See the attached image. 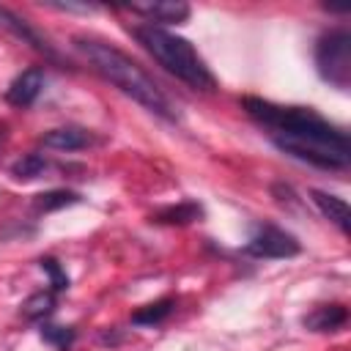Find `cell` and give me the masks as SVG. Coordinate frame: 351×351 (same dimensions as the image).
I'll return each instance as SVG.
<instances>
[{"label":"cell","mask_w":351,"mask_h":351,"mask_svg":"<svg viewBox=\"0 0 351 351\" xmlns=\"http://www.w3.org/2000/svg\"><path fill=\"white\" fill-rule=\"evenodd\" d=\"M241 107L282 154L321 170H346L351 165L348 134L310 107H282L258 96H244Z\"/></svg>","instance_id":"1"},{"label":"cell","mask_w":351,"mask_h":351,"mask_svg":"<svg viewBox=\"0 0 351 351\" xmlns=\"http://www.w3.org/2000/svg\"><path fill=\"white\" fill-rule=\"evenodd\" d=\"M74 47L88 58V63L96 69V74H101L110 85H115L121 93L134 99L140 107H145L148 112L159 115L162 121H170V123L178 121V112L173 110L170 99L156 85V80L137 60H132L126 52H121L112 44H104V41H96V38H85V36H77Z\"/></svg>","instance_id":"2"},{"label":"cell","mask_w":351,"mask_h":351,"mask_svg":"<svg viewBox=\"0 0 351 351\" xmlns=\"http://www.w3.org/2000/svg\"><path fill=\"white\" fill-rule=\"evenodd\" d=\"M132 36L151 52V58L159 66H165V71H170L186 88L200 90V93L217 90V77L211 74L206 60L195 52V47L186 38H181L165 27H156V25H134Z\"/></svg>","instance_id":"3"},{"label":"cell","mask_w":351,"mask_h":351,"mask_svg":"<svg viewBox=\"0 0 351 351\" xmlns=\"http://www.w3.org/2000/svg\"><path fill=\"white\" fill-rule=\"evenodd\" d=\"M315 69L324 82L337 90L351 88V33L348 27H332L315 41Z\"/></svg>","instance_id":"4"},{"label":"cell","mask_w":351,"mask_h":351,"mask_svg":"<svg viewBox=\"0 0 351 351\" xmlns=\"http://www.w3.org/2000/svg\"><path fill=\"white\" fill-rule=\"evenodd\" d=\"M244 255L258 258V261H277V258H293L302 252V244L293 233H288L285 228L277 225H255L252 236L247 239V244L241 247Z\"/></svg>","instance_id":"5"},{"label":"cell","mask_w":351,"mask_h":351,"mask_svg":"<svg viewBox=\"0 0 351 351\" xmlns=\"http://www.w3.org/2000/svg\"><path fill=\"white\" fill-rule=\"evenodd\" d=\"M0 27H5L11 36H16L19 41H25V44H30L36 52H41L44 58H49V60H55V63H63V58L58 55V49L36 30V27H30V22L25 19V16H19V14H14L11 8H5V5H0Z\"/></svg>","instance_id":"6"},{"label":"cell","mask_w":351,"mask_h":351,"mask_svg":"<svg viewBox=\"0 0 351 351\" xmlns=\"http://www.w3.org/2000/svg\"><path fill=\"white\" fill-rule=\"evenodd\" d=\"M132 14H140L148 19V25H181L189 19L192 8L181 0H156V3H129L126 5Z\"/></svg>","instance_id":"7"},{"label":"cell","mask_w":351,"mask_h":351,"mask_svg":"<svg viewBox=\"0 0 351 351\" xmlns=\"http://www.w3.org/2000/svg\"><path fill=\"white\" fill-rule=\"evenodd\" d=\"M44 90V69L30 66L22 74L14 77V82L5 88V101L11 107H30Z\"/></svg>","instance_id":"8"},{"label":"cell","mask_w":351,"mask_h":351,"mask_svg":"<svg viewBox=\"0 0 351 351\" xmlns=\"http://www.w3.org/2000/svg\"><path fill=\"white\" fill-rule=\"evenodd\" d=\"M310 200L315 203V208H318L332 225H337V230H340L343 236H348L351 219H348V206H346L343 197H337V195H332V192H324V189H310Z\"/></svg>","instance_id":"9"},{"label":"cell","mask_w":351,"mask_h":351,"mask_svg":"<svg viewBox=\"0 0 351 351\" xmlns=\"http://www.w3.org/2000/svg\"><path fill=\"white\" fill-rule=\"evenodd\" d=\"M346 321H348V310H346V304H337V302L321 304L302 318V324L310 332H337L340 326H346Z\"/></svg>","instance_id":"10"},{"label":"cell","mask_w":351,"mask_h":351,"mask_svg":"<svg viewBox=\"0 0 351 351\" xmlns=\"http://www.w3.org/2000/svg\"><path fill=\"white\" fill-rule=\"evenodd\" d=\"M41 145L52 151H80L90 145V134L80 126H60V129H49L47 134H41Z\"/></svg>","instance_id":"11"},{"label":"cell","mask_w":351,"mask_h":351,"mask_svg":"<svg viewBox=\"0 0 351 351\" xmlns=\"http://www.w3.org/2000/svg\"><path fill=\"white\" fill-rule=\"evenodd\" d=\"M200 217H203V208L197 203H192V200H184V203H176V206H165L151 219L159 222V225H189V222H195Z\"/></svg>","instance_id":"12"},{"label":"cell","mask_w":351,"mask_h":351,"mask_svg":"<svg viewBox=\"0 0 351 351\" xmlns=\"http://www.w3.org/2000/svg\"><path fill=\"white\" fill-rule=\"evenodd\" d=\"M173 310H176V299L165 296V299H159V302H151V304L134 310V313H132V324H137V326H156V324H162L165 318H170Z\"/></svg>","instance_id":"13"},{"label":"cell","mask_w":351,"mask_h":351,"mask_svg":"<svg viewBox=\"0 0 351 351\" xmlns=\"http://www.w3.org/2000/svg\"><path fill=\"white\" fill-rule=\"evenodd\" d=\"M58 307L55 291H36L22 302V315L30 321H44L47 315H52Z\"/></svg>","instance_id":"14"},{"label":"cell","mask_w":351,"mask_h":351,"mask_svg":"<svg viewBox=\"0 0 351 351\" xmlns=\"http://www.w3.org/2000/svg\"><path fill=\"white\" fill-rule=\"evenodd\" d=\"M80 200H82V197H80L77 192H71V189H49V192H44V195H36L33 208H36L38 214H49V211L74 206V203H80Z\"/></svg>","instance_id":"15"},{"label":"cell","mask_w":351,"mask_h":351,"mask_svg":"<svg viewBox=\"0 0 351 351\" xmlns=\"http://www.w3.org/2000/svg\"><path fill=\"white\" fill-rule=\"evenodd\" d=\"M47 170V159L41 154H25L22 159H16L11 165V176L16 181H30V178H38L41 173Z\"/></svg>","instance_id":"16"},{"label":"cell","mask_w":351,"mask_h":351,"mask_svg":"<svg viewBox=\"0 0 351 351\" xmlns=\"http://www.w3.org/2000/svg\"><path fill=\"white\" fill-rule=\"evenodd\" d=\"M38 269L49 277V291H55V293H60V291H69V274H66V269L52 258V255H44V258H38Z\"/></svg>","instance_id":"17"},{"label":"cell","mask_w":351,"mask_h":351,"mask_svg":"<svg viewBox=\"0 0 351 351\" xmlns=\"http://www.w3.org/2000/svg\"><path fill=\"white\" fill-rule=\"evenodd\" d=\"M41 340L49 343V346H55V348H60V351H66V348H71V343L77 340V332H74L71 326L44 324V326H41Z\"/></svg>","instance_id":"18"},{"label":"cell","mask_w":351,"mask_h":351,"mask_svg":"<svg viewBox=\"0 0 351 351\" xmlns=\"http://www.w3.org/2000/svg\"><path fill=\"white\" fill-rule=\"evenodd\" d=\"M3 137H5V126H0V140H3Z\"/></svg>","instance_id":"19"}]
</instances>
